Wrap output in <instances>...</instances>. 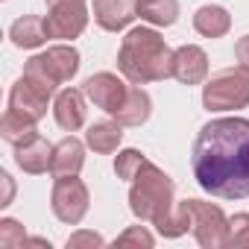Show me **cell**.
<instances>
[{
	"mask_svg": "<svg viewBox=\"0 0 249 249\" xmlns=\"http://www.w3.org/2000/svg\"><path fill=\"white\" fill-rule=\"evenodd\" d=\"M194 179L220 199L249 196V120L217 117L199 129L191 153Z\"/></svg>",
	"mask_w": 249,
	"mask_h": 249,
	"instance_id": "1",
	"label": "cell"
},
{
	"mask_svg": "<svg viewBox=\"0 0 249 249\" xmlns=\"http://www.w3.org/2000/svg\"><path fill=\"white\" fill-rule=\"evenodd\" d=\"M117 71L135 85L161 82V79L173 76V50L156 30L135 27L120 41Z\"/></svg>",
	"mask_w": 249,
	"mask_h": 249,
	"instance_id": "2",
	"label": "cell"
},
{
	"mask_svg": "<svg viewBox=\"0 0 249 249\" xmlns=\"http://www.w3.org/2000/svg\"><path fill=\"white\" fill-rule=\"evenodd\" d=\"M173 194H176L173 179L147 159L135 173V179L129 182V208L141 223H153L159 229L176 205Z\"/></svg>",
	"mask_w": 249,
	"mask_h": 249,
	"instance_id": "3",
	"label": "cell"
},
{
	"mask_svg": "<svg viewBox=\"0 0 249 249\" xmlns=\"http://www.w3.org/2000/svg\"><path fill=\"white\" fill-rule=\"evenodd\" d=\"M202 106L208 111H237L249 106V71L223 68L202 85Z\"/></svg>",
	"mask_w": 249,
	"mask_h": 249,
	"instance_id": "4",
	"label": "cell"
},
{
	"mask_svg": "<svg viewBox=\"0 0 249 249\" xmlns=\"http://www.w3.org/2000/svg\"><path fill=\"white\" fill-rule=\"evenodd\" d=\"M24 73L33 76V79H38L44 88L56 91L59 85L71 82V79L79 73V53H76V47H71V44H53V47H47L44 53L33 56V59L24 65Z\"/></svg>",
	"mask_w": 249,
	"mask_h": 249,
	"instance_id": "5",
	"label": "cell"
},
{
	"mask_svg": "<svg viewBox=\"0 0 249 249\" xmlns=\"http://www.w3.org/2000/svg\"><path fill=\"white\" fill-rule=\"evenodd\" d=\"M191 205V231L202 249H223L229 246V217L220 205L205 199H188Z\"/></svg>",
	"mask_w": 249,
	"mask_h": 249,
	"instance_id": "6",
	"label": "cell"
},
{
	"mask_svg": "<svg viewBox=\"0 0 249 249\" xmlns=\"http://www.w3.org/2000/svg\"><path fill=\"white\" fill-rule=\"evenodd\" d=\"M47 3V36L50 38H79L88 27V6L85 0H44Z\"/></svg>",
	"mask_w": 249,
	"mask_h": 249,
	"instance_id": "7",
	"label": "cell"
},
{
	"mask_svg": "<svg viewBox=\"0 0 249 249\" xmlns=\"http://www.w3.org/2000/svg\"><path fill=\"white\" fill-rule=\"evenodd\" d=\"M88 202H91V196H88V188L82 179H76V176L56 179V185L50 191V208L62 223H68V226L82 223V217L88 214Z\"/></svg>",
	"mask_w": 249,
	"mask_h": 249,
	"instance_id": "8",
	"label": "cell"
},
{
	"mask_svg": "<svg viewBox=\"0 0 249 249\" xmlns=\"http://www.w3.org/2000/svg\"><path fill=\"white\" fill-rule=\"evenodd\" d=\"M50 88H44L38 79H33V76H27V73H21V79L12 85V91H9V108L12 111H18L21 117H27V120H33V123H38L44 114H47V103H50Z\"/></svg>",
	"mask_w": 249,
	"mask_h": 249,
	"instance_id": "9",
	"label": "cell"
},
{
	"mask_svg": "<svg viewBox=\"0 0 249 249\" xmlns=\"http://www.w3.org/2000/svg\"><path fill=\"white\" fill-rule=\"evenodd\" d=\"M82 91H85V97L97 108H103L108 114H117L123 108V103H126V97H129V85L123 82L120 76L108 73V71H100V73L88 76L85 85H82Z\"/></svg>",
	"mask_w": 249,
	"mask_h": 249,
	"instance_id": "10",
	"label": "cell"
},
{
	"mask_svg": "<svg viewBox=\"0 0 249 249\" xmlns=\"http://www.w3.org/2000/svg\"><path fill=\"white\" fill-rule=\"evenodd\" d=\"M173 76L185 85H199L208 79V53L196 44H182L173 50Z\"/></svg>",
	"mask_w": 249,
	"mask_h": 249,
	"instance_id": "11",
	"label": "cell"
},
{
	"mask_svg": "<svg viewBox=\"0 0 249 249\" xmlns=\"http://www.w3.org/2000/svg\"><path fill=\"white\" fill-rule=\"evenodd\" d=\"M138 18V0H94V21L106 33H120Z\"/></svg>",
	"mask_w": 249,
	"mask_h": 249,
	"instance_id": "12",
	"label": "cell"
},
{
	"mask_svg": "<svg viewBox=\"0 0 249 249\" xmlns=\"http://www.w3.org/2000/svg\"><path fill=\"white\" fill-rule=\"evenodd\" d=\"M53 117H56V123L65 132L82 129L85 126V117H88L85 91H79V88H62L56 94V103H53Z\"/></svg>",
	"mask_w": 249,
	"mask_h": 249,
	"instance_id": "13",
	"label": "cell"
},
{
	"mask_svg": "<svg viewBox=\"0 0 249 249\" xmlns=\"http://www.w3.org/2000/svg\"><path fill=\"white\" fill-rule=\"evenodd\" d=\"M50 159H53V147L47 144V138H41L38 132H33L30 138H24L21 144H15V161L24 173L30 176H41L50 170Z\"/></svg>",
	"mask_w": 249,
	"mask_h": 249,
	"instance_id": "14",
	"label": "cell"
},
{
	"mask_svg": "<svg viewBox=\"0 0 249 249\" xmlns=\"http://www.w3.org/2000/svg\"><path fill=\"white\" fill-rule=\"evenodd\" d=\"M85 164V147L82 141H76L73 135L71 138H62L56 147H53V159H50V173L59 179V176H76Z\"/></svg>",
	"mask_w": 249,
	"mask_h": 249,
	"instance_id": "15",
	"label": "cell"
},
{
	"mask_svg": "<svg viewBox=\"0 0 249 249\" xmlns=\"http://www.w3.org/2000/svg\"><path fill=\"white\" fill-rule=\"evenodd\" d=\"M9 38H12V44L21 47V50H36V47H41L50 36H47L44 18H38V15H24V18H18V21L9 27Z\"/></svg>",
	"mask_w": 249,
	"mask_h": 249,
	"instance_id": "16",
	"label": "cell"
},
{
	"mask_svg": "<svg viewBox=\"0 0 249 249\" xmlns=\"http://www.w3.org/2000/svg\"><path fill=\"white\" fill-rule=\"evenodd\" d=\"M120 141H123V123L120 120H97L85 132V144L100 156L114 153L120 147Z\"/></svg>",
	"mask_w": 249,
	"mask_h": 249,
	"instance_id": "17",
	"label": "cell"
},
{
	"mask_svg": "<svg viewBox=\"0 0 249 249\" xmlns=\"http://www.w3.org/2000/svg\"><path fill=\"white\" fill-rule=\"evenodd\" d=\"M150 114H153V100H150V94L141 88V85H129V97H126V103H123V108L114 114V120H120L123 126H141V123H147L150 120Z\"/></svg>",
	"mask_w": 249,
	"mask_h": 249,
	"instance_id": "18",
	"label": "cell"
},
{
	"mask_svg": "<svg viewBox=\"0 0 249 249\" xmlns=\"http://www.w3.org/2000/svg\"><path fill=\"white\" fill-rule=\"evenodd\" d=\"M194 30L205 38H220L231 30V15L223 6H214V3L199 6L196 15H194Z\"/></svg>",
	"mask_w": 249,
	"mask_h": 249,
	"instance_id": "19",
	"label": "cell"
},
{
	"mask_svg": "<svg viewBox=\"0 0 249 249\" xmlns=\"http://www.w3.org/2000/svg\"><path fill=\"white\" fill-rule=\"evenodd\" d=\"M138 18L153 27H173L179 18V0H138Z\"/></svg>",
	"mask_w": 249,
	"mask_h": 249,
	"instance_id": "20",
	"label": "cell"
},
{
	"mask_svg": "<svg viewBox=\"0 0 249 249\" xmlns=\"http://www.w3.org/2000/svg\"><path fill=\"white\" fill-rule=\"evenodd\" d=\"M36 132V123L33 120H27V117H21L18 111H12V108H6V114L0 117V135H3L12 147L15 144H21L24 138H30Z\"/></svg>",
	"mask_w": 249,
	"mask_h": 249,
	"instance_id": "21",
	"label": "cell"
},
{
	"mask_svg": "<svg viewBox=\"0 0 249 249\" xmlns=\"http://www.w3.org/2000/svg\"><path fill=\"white\" fill-rule=\"evenodd\" d=\"M188 229H191V205L185 199V202H176L173 205L170 217L159 226V234H164V237H182Z\"/></svg>",
	"mask_w": 249,
	"mask_h": 249,
	"instance_id": "22",
	"label": "cell"
},
{
	"mask_svg": "<svg viewBox=\"0 0 249 249\" xmlns=\"http://www.w3.org/2000/svg\"><path fill=\"white\" fill-rule=\"evenodd\" d=\"M144 161H147V156H144L141 150H123V153H117V159H114V173H117V179L132 182Z\"/></svg>",
	"mask_w": 249,
	"mask_h": 249,
	"instance_id": "23",
	"label": "cell"
},
{
	"mask_svg": "<svg viewBox=\"0 0 249 249\" xmlns=\"http://www.w3.org/2000/svg\"><path fill=\"white\" fill-rule=\"evenodd\" d=\"M27 243V231L18 220L6 217V220H0V246L3 249H18Z\"/></svg>",
	"mask_w": 249,
	"mask_h": 249,
	"instance_id": "24",
	"label": "cell"
},
{
	"mask_svg": "<svg viewBox=\"0 0 249 249\" xmlns=\"http://www.w3.org/2000/svg\"><path fill=\"white\" fill-rule=\"evenodd\" d=\"M229 246H249V211L229 217Z\"/></svg>",
	"mask_w": 249,
	"mask_h": 249,
	"instance_id": "25",
	"label": "cell"
},
{
	"mask_svg": "<svg viewBox=\"0 0 249 249\" xmlns=\"http://www.w3.org/2000/svg\"><path fill=\"white\" fill-rule=\"evenodd\" d=\"M114 243H117V246H129V243H138V246H153V243H156V237H153L144 226H129V229L123 231Z\"/></svg>",
	"mask_w": 249,
	"mask_h": 249,
	"instance_id": "26",
	"label": "cell"
},
{
	"mask_svg": "<svg viewBox=\"0 0 249 249\" xmlns=\"http://www.w3.org/2000/svg\"><path fill=\"white\" fill-rule=\"evenodd\" d=\"M106 240L97 231H76L68 237V249H82V246H103Z\"/></svg>",
	"mask_w": 249,
	"mask_h": 249,
	"instance_id": "27",
	"label": "cell"
},
{
	"mask_svg": "<svg viewBox=\"0 0 249 249\" xmlns=\"http://www.w3.org/2000/svg\"><path fill=\"white\" fill-rule=\"evenodd\" d=\"M234 59H237V65H240V68H246V71H249V36L237 38V44H234Z\"/></svg>",
	"mask_w": 249,
	"mask_h": 249,
	"instance_id": "28",
	"label": "cell"
},
{
	"mask_svg": "<svg viewBox=\"0 0 249 249\" xmlns=\"http://www.w3.org/2000/svg\"><path fill=\"white\" fill-rule=\"evenodd\" d=\"M0 182H3V188H6V194H3V199H0V205H9V202H12V194H15L12 176H9V173H0Z\"/></svg>",
	"mask_w": 249,
	"mask_h": 249,
	"instance_id": "29",
	"label": "cell"
}]
</instances>
